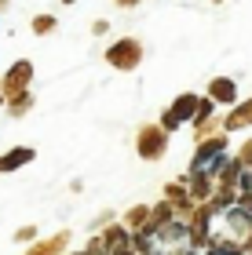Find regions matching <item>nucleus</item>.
<instances>
[{
    "label": "nucleus",
    "instance_id": "1",
    "mask_svg": "<svg viewBox=\"0 0 252 255\" xmlns=\"http://www.w3.org/2000/svg\"><path fill=\"white\" fill-rule=\"evenodd\" d=\"M227 149H231V135H223V131L201 138L198 149H194V157H190V175L187 179H216V171H220L223 160L231 157Z\"/></svg>",
    "mask_w": 252,
    "mask_h": 255
},
{
    "label": "nucleus",
    "instance_id": "2",
    "mask_svg": "<svg viewBox=\"0 0 252 255\" xmlns=\"http://www.w3.org/2000/svg\"><path fill=\"white\" fill-rule=\"evenodd\" d=\"M143 40L139 37H117L106 48V62L113 69H121V73H132V69H139L143 66Z\"/></svg>",
    "mask_w": 252,
    "mask_h": 255
},
{
    "label": "nucleus",
    "instance_id": "3",
    "mask_svg": "<svg viewBox=\"0 0 252 255\" xmlns=\"http://www.w3.org/2000/svg\"><path fill=\"white\" fill-rule=\"evenodd\" d=\"M198 99H201L198 91H179V95H176V99H172L168 106L161 110V121H157V124H161L168 135H172V131H179V128L187 124V121H194V110H198Z\"/></svg>",
    "mask_w": 252,
    "mask_h": 255
},
{
    "label": "nucleus",
    "instance_id": "4",
    "mask_svg": "<svg viewBox=\"0 0 252 255\" xmlns=\"http://www.w3.org/2000/svg\"><path fill=\"white\" fill-rule=\"evenodd\" d=\"M135 149H139L143 160H161L168 149V131L161 124H139L135 131Z\"/></svg>",
    "mask_w": 252,
    "mask_h": 255
},
{
    "label": "nucleus",
    "instance_id": "5",
    "mask_svg": "<svg viewBox=\"0 0 252 255\" xmlns=\"http://www.w3.org/2000/svg\"><path fill=\"white\" fill-rule=\"evenodd\" d=\"M33 62L29 59H18V62H11L7 66V73L0 77V91H4V99H11V95H22V91H29V84H33Z\"/></svg>",
    "mask_w": 252,
    "mask_h": 255
},
{
    "label": "nucleus",
    "instance_id": "6",
    "mask_svg": "<svg viewBox=\"0 0 252 255\" xmlns=\"http://www.w3.org/2000/svg\"><path fill=\"white\" fill-rule=\"evenodd\" d=\"M242 128H252V95L245 102H234L231 113L227 117H220V131L231 135V131H242Z\"/></svg>",
    "mask_w": 252,
    "mask_h": 255
},
{
    "label": "nucleus",
    "instance_id": "7",
    "mask_svg": "<svg viewBox=\"0 0 252 255\" xmlns=\"http://www.w3.org/2000/svg\"><path fill=\"white\" fill-rule=\"evenodd\" d=\"M205 95H209L216 106H234L238 102V80L234 77H212L209 88H205Z\"/></svg>",
    "mask_w": 252,
    "mask_h": 255
},
{
    "label": "nucleus",
    "instance_id": "8",
    "mask_svg": "<svg viewBox=\"0 0 252 255\" xmlns=\"http://www.w3.org/2000/svg\"><path fill=\"white\" fill-rule=\"evenodd\" d=\"M33 157H37L33 146H11L7 153H0V171H18V168H26Z\"/></svg>",
    "mask_w": 252,
    "mask_h": 255
},
{
    "label": "nucleus",
    "instance_id": "9",
    "mask_svg": "<svg viewBox=\"0 0 252 255\" xmlns=\"http://www.w3.org/2000/svg\"><path fill=\"white\" fill-rule=\"evenodd\" d=\"M37 106V99H33V91H22V95H11V99H4V110H7V117L11 121H22L26 113Z\"/></svg>",
    "mask_w": 252,
    "mask_h": 255
},
{
    "label": "nucleus",
    "instance_id": "10",
    "mask_svg": "<svg viewBox=\"0 0 252 255\" xmlns=\"http://www.w3.org/2000/svg\"><path fill=\"white\" fill-rule=\"evenodd\" d=\"M245 248L238 241H227V237H212L209 241V255H242Z\"/></svg>",
    "mask_w": 252,
    "mask_h": 255
},
{
    "label": "nucleus",
    "instance_id": "11",
    "mask_svg": "<svg viewBox=\"0 0 252 255\" xmlns=\"http://www.w3.org/2000/svg\"><path fill=\"white\" fill-rule=\"evenodd\" d=\"M29 29L37 33V37H48V33H55V29H59V18H55V15H33Z\"/></svg>",
    "mask_w": 252,
    "mask_h": 255
},
{
    "label": "nucleus",
    "instance_id": "12",
    "mask_svg": "<svg viewBox=\"0 0 252 255\" xmlns=\"http://www.w3.org/2000/svg\"><path fill=\"white\" fill-rule=\"evenodd\" d=\"M66 237H70V234H59V237L44 241V245H37V248H29L26 255H59V252L66 248Z\"/></svg>",
    "mask_w": 252,
    "mask_h": 255
},
{
    "label": "nucleus",
    "instance_id": "13",
    "mask_svg": "<svg viewBox=\"0 0 252 255\" xmlns=\"http://www.w3.org/2000/svg\"><path fill=\"white\" fill-rule=\"evenodd\" d=\"M124 223H128V230H143L146 223H150V208H146V204H139V208H132V212H128V219H124Z\"/></svg>",
    "mask_w": 252,
    "mask_h": 255
},
{
    "label": "nucleus",
    "instance_id": "14",
    "mask_svg": "<svg viewBox=\"0 0 252 255\" xmlns=\"http://www.w3.org/2000/svg\"><path fill=\"white\" fill-rule=\"evenodd\" d=\"M209 117H216V102H212L209 95H201V99H198V110H194V121H190V124H201V121H209Z\"/></svg>",
    "mask_w": 252,
    "mask_h": 255
},
{
    "label": "nucleus",
    "instance_id": "15",
    "mask_svg": "<svg viewBox=\"0 0 252 255\" xmlns=\"http://www.w3.org/2000/svg\"><path fill=\"white\" fill-rule=\"evenodd\" d=\"M209 135H220V117H209V121H201V124H194V138H209Z\"/></svg>",
    "mask_w": 252,
    "mask_h": 255
},
{
    "label": "nucleus",
    "instance_id": "16",
    "mask_svg": "<svg viewBox=\"0 0 252 255\" xmlns=\"http://www.w3.org/2000/svg\"><path fill=\"white\" fill-rule=\"evenodd\" d=\"M234 157L242 160V168H245V171H252V135L245 138L242 146H238V153H234Z\"/></svg>",
    "mask_w": 252,
    "mask_h": 255
},
{
    "label": "nucleus",
    "instance_id": "17",
    "mask_svg": "<svg viewBox=\"0 0 252 255\" xmlns=\"http://www.w3.org/2000/svg\"><path fill=\"white\" fill-rule=\"evenodd\" d=\"M33 237H37V230H33V226H22L18 234H15V241H22V245H29Z\"/></svg>",
    "mask_w": 252,
    "mask_h": 255
},
{
    "label": "nucleus",
    "instance_id": "18",
    "mask_svg": "<svg viewBox=\"0 0 252 255\" xmlns=\"http://www.w3.org/2000/svg\"><path fill=\"white\" fill-rule=\"evenodd\" d=\"M91 33H95V37H102V33H110V22H106V18H95V22H91Z\"/></svg>",
    "mask_w": 252,
    "mask_h": 255
},
{
    "label": "nucleus",
    "instance_id": "19",
    "mask_svg": "<svg viewBox=\"0 0 252 255\" xmlns=\"http://www.w3.org/2000/svg\"><path fill=\"white\" fill-rule=\"evenodd\" d=\"M238 190H249V193H252V171H242V179H238Z\"/></svg>",
    "mask_w": 252,
    "mask_h": 255
},
{
    "label": "nucleus",
    "instance_id": "20",
    "mask_svg": "<svg viewBox=\"0 0 252 255\" xmlns=\"http://www.w3.org/2000/svg\"><path fill=\"white\" fill-rule=\"evenodd\" d=\"M117 7H135V4H143V0H113Z\"/></svg>",
    "mask_w": 252,
    "mask_h": 255
},
{
    "label": "nucleus",
    "instance_id": "21",
    "mask_svg": "<svg viewBox=\"0 0 252 255\" xmlns=\"http://www.w3.org/2000/svg\"><path fill=\"white\" fill-rule=\"evenodd\" d=\"M59 4H66V7H73V4H81V0H59Z\"/></svg>",
    "mask_w": 252,
    "mask_h": 255
},
{
    "label": "nucleus",
    "instance_id": "22",
    "mask_svg": "<svg viewBox=\"0 0 252 255\" xmlns=\"http://www.w3.org/2000/svg\"><path fill=\"white\" fill-rule=\"evenodd\" d=\"M0 110H4V91H0Z\"/></svg>",
    "mask_w": 252,
    "mask_h": 255
},
{
    "label": "nucleus",
    "instance_id": "23",
    "mask_svg": "<svg viewBox=\"0 0 252 255\" xmlns=\"http://www.w3.org/2000/svg\"><path fill=\"white\" fill-rule=\"evenodd\" d=\"M212 4H223V0H212Z\"/></svg>",
    "mask_w": 252,
    "mask_h": 255
},
{
    "label": "nucleus",
    "instance_id": "24",
    "mask_svg": "<svg viewBox=\"0 0 252 255\" xmlns=\"http://www.w3.org/2000/svg\"><path fill=\"white\" fill-rule=\"evenodd\" d=\"M4 4H7V0H0V7H4Z\"/></svg>",
    "mask_w": 252,
    "mask_h": 255
},
{
    "label": "nucleus",
    "instance_id": "25",
    "mask_svg": "<svg viewBox=\"0 0 252 255\" xmlns=\"http://www.w3.org/2000/svg\"><path fill=\"white\" fill-rule=\"evenodd\" d=\"M77 255H88V252H77Z\"/></svg>",
    "mask_w": 252,
    "mask_h": 255
}]
</instances>
